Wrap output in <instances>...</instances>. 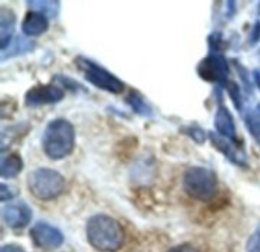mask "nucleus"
<instances>
[{
    "label": "nucleus",
    "instance_id": "1",
    "mask_svg": "<svg viewBox=\"0 0 260 252\" xmlns=\"http://www.w3.org/2000/svg\"><path fill=\"white\" fill-rule=\"evenodd\" d=\"M88 243L101 252L119 251L125 243L122 225L108 214H93L85 225Z\"/></svg>",
    "mask_w": 260,
    "mask_h": 252
},
{
    "label": "nucleus",
    "instance_id": "2",
    "mask_svg": "<svg viewBox=\"0 0 260 252\" xmlns=\"http://www.w3.org/2000/svg\"><path fill=\"white\" fill-rule=\"evenodd\" d=\"M76 131L75 126L62 117L50 120L43 132L41 146L47 158L53 161L64 160L75 149Z\"/></svg>",
    "mask_w": 260,
    "mask_h": 252
},
{
    "label": "nucleus",
    "instance_id": "3",
    "mask_svg": "<svg viewBox=\"0 0 260 252\" xmlns=\"http://www.w3.org/2000/svg\"><path fill=\"white\" fill-rule=\"evenodd\" d=\"M181 183L186 195L201 202H210L218 193L216 173L207 167H201V166L189 167L184 172Z\"/></svg>",
    "mask_w": 260,
    "mask_h": 252
},
{
    "label": "nucleus",
    "instance_id": "4",
    "mask_svg": "<svg viewBox=\"0 0 260 252\" xmlns=\"http://www.w3.org/2000/svg\"><path fill=\"white\" fill-rule=\"evenodd\" d=\"M27 190L40 201H53L66 190V179L53 169L37 167L27 175Z\"/></svg>",
    "mask_w": 260,
    "mask_h": 252
},
{
    "label": "nucleus",
    "instance_id": "5",
    "mask_svg": "<svg viewBox=\"0 0 260 252\" xmlns=\"http://www.w3.org/2000/svg\"><path fill=\"white\" fill-rule=\"evenodd\" d=\"M75 65L82 73L84 79L96 88L111 94H122L125 91V84L96 61L79 55L75 59Z\"/></svg>",
    "mask_w": 260,
    "mask_h": 252
},
{
    "label": "nucleus",
    "instance_id": "6",
    "mask_svg": "<svg viewBox=\"0 0 260 252\" xmlns=\"http://www.w3.org/2000/svg\"><path fill=\"white\" fill-rule=\"evenodd\" d=\"M198 76L210 84H216L221 88H227L230 79V64L224 53L210 52L197 65Z\"/></svg>",
    "mask_w": 260,
    "mask_h": 252
},
{
    "label": "nucleus",
    "instance_id": "7",
    "mask_svg": "<svg viewBox=\"0 0 260 252\" xmlns=\"http://www.w3.org/2000/svg\"><path fill=\"white\" fill-rule=\"evenodd\" d=\"M64 88L56 84H41L34 85L29 88L24 94V105L29 108L44 106V105H53L64 99Z\"/></svg>",
    "mask_w": 260,
    "mask_h": 252
},
{
    "label": "nucleus",
    "instance_id": "8",
    "mask_svg": "<svg viewBox=\"0 0 260 252\" xmlns=\"http://www.w3.org/2000/svg\"><path fill=\"white\" fill-rule=\"evenodd\" d=\"M29 234L32 242L41 249H56L64 243V234L47 222H37Z\"/></svg>",
    "mask_w": 260,
    "mask_h": 252
},
{
    "label": "nucleus",
    "instance_id": "9",
    "mask_svg": "<svg viewBox=\"0 0 260 252\" xmlns=\"http://www.w3.org/2000/svg\"><path fill=\"white\" fill-rule=\"evenodd\" d=\"M209 138L213 148L218 152H221L230 163H233L238 167H248V157L242 148V143H233L218 135L216 132H209Z\"/></svg>",
    "mask_w": 260,
    "mask_h": 252
},
{
    "label": "nucleus",
    "instance_id": "10",
    "mask_svg": "<svg viewBox=\"0 0 260 252\" xmlns=\"http://www.w3.org/2000/svg\"><path fill=\"white\" fill-rule=\"evenodd\" d=\"M2 219L6 227L12 230H21L30 224L32 210L23 201L9 202V204H5L2 208Z\"/></svg>",
    "mask_w": 260,
    "mask_h": 252
},
{
    "label": "nucleus",
    "instance_id": "11",
    "mask_svg": "<svg viewBox=\"0 0 260 252\" xmlns=\"http://www.w3.org/2000/svg\"><path fill=\"white\" fill-rule=\"evenodd\" d=\"M215 129L216 134L233 141V143H241L238 140V131H236V122L232 114V111L225 106V103L221 100L218 102L216 113H215Z\"/></svg>",
    "mask_w": 260,
    "mask_h": 252
},
{
    "label": "nucleus",
    "instance_id": "12",
    "mask_svg": "<svg viewBox=\"0 0 260 252\" xmlns=\"http://www.w3.org/2000/svg\"><path fill=\"white\" fill-rule=\"evenodd\" d=\"M47 29H49V18H46L44 15L35 11H29L21 21V30L24 37H30V38L40 37Z\"/></svg>",
    "mask_w": 260,
    "mask_h": 252
},
{
    "label": "nucleus",
    "instance_id": "13",
    "mask_svg": "<svg viewBox=\"0 0 260 252\" xmlns=\"http://www.w3.org/2000/svg\"><path fill=\"white\" fill-rule=\"evenodd\" d=\"M14 29H15V14L6 8H0V49L5 50L11 41L14 40Z\"/></svg>",
    "mask_w": 260,
    "mask_h": 252
},
{
    "label": "nucleus",
    "instance_id": "14",
    "mask_svg": "<svg viewBox=\"0 0 260 252\" xmlns=\"http://www.w3.org/2000/svg\"><path fill=\"white\" fill-rule=\"evenodd\" d=\"M23 170V160L18 154L12 152V154H8V155H3L2 157V161H0V176L3 179H11V178H15L21 173Z\"/></svg>",
    "mask_w": 260,
    "mask_h": 252
},
{
    "label": "nucleus",
    "instance_id": "15",
    "mask_svg": "<svg viewBox=\"0 0 260 252\" xmlns=\"http://www.w3.org/2000/svg\"><path fill=\"white\" fill-rule=\"evenodd\" d=\"M35 49V43L32 40H27L24 37H17L11 41V44L2 50V61H6L9 58H15L18 55L29 53Z\"/></svg>",
    "mask_w": 260,
    "mask_h": 252
},
{
    "label": "nucleus",
    "instance_id": "16",
    "mask_svg": "<svg viewBox=\"0 0 260 252\" xmlns=\"http://www.w3.org/2000/svg\"><path fill=\"white\" fill-rule=\"evenodd\" d=\"M26 5L30 8V11H35L46 18H56L61 9V3L56 0H27Z\"/></svg>",
    "mask_w": 260,
    "mask_h": 252
},
{
    "label": "nucleus",
    "instance_id": "17",
    "mask_svg": "<svg viewBox=\"0 0 260 252\" xmlns=\"http://www.w3.org/2000/svg\"><path fill=\"white\" fill-rule=\"evenodd\" d=\"M125 102L129 105V108L142 117H151L152 116V108L151 105L146 102V99L136 90H131L128 93V96L125 97Z\"/></svg>",
    "mask_w": 260,
    "mask_h": 252
},
{
    "label": "nucleus",
    "instance_id": "18",
    "mask_svg": "<svg viewBox=\"0 0 260 252\" xmlns=\"http://www.w3.org/2000/svg\"><path fill=\"white\" fill-rule=\"evenodd\" d=\"M244 119H245V125L250 134L257 143H260V103H257L254 108L245 111Z\"/></svg>",
    "mask_w": 260,
    "mask_h": 252
},
{
    "label": "nucleus",
    "instance_id": "19",
    "mask_svg": "<svg viewBox=\"0 0 260 252\" xmlns=\"http://www.w3.org/2000/svg\"><path fill=\"white\" fill-rule=\"evenodd\" d=\"M181 132H184L187 137H190L195 143H198V145H203L206 140H207V132L200 126V125H197V123H190V125H187V126H183L181 128Z\"/></svg>",
    "mask_w": 260,
    "mask_h": 252
},
{
    "label": "nucleus",
    "instance_id": "20",
    "mask_svg": "<svg viewBox=\"0 0 260 252\" xmlns=\"http://www.w3.org/2000/svg\"><path fill=\"white\" fill-rule=\"evenodd\" d=\"M227 90H229V96H230L232 102L235 103L236 110H238L239 113L244 114V110H242V105H244V94H242L241 87H239L235 81H230L229 85H227Z\"/></svg>",
    "mask_w": 260,
    "mask_h": 252
},
{
    "label": "nucleus",
    "instance_id": "21",
    "mask_svg": "<svg viewBox=\"0 0 260 252\" xmlns=\"http://www.w3.org/2000/svg\"><path fill=\"white\" fill-rule=\"evenodd\" d=\"M209 41V46H210V52H216V53H222L224 49H227V41L224 40V35L222 32H212L207 38Z\"/></svg>",
    "mask_w": 260,
    "mask_h": 252
},
{
    "label": "nucleus",
    "instance_id": "22",
    "mask_svg": "<svg viewBox=\"0 0 260 252\" xmlns=\"http://www.w3.org/2000/svg\"><path fill=\"white\" fill-rule=\"evenodd\" d=\"M233 64H235V67H236V70H238V73H239V78H241L242 82H244L245 91H247L248 94H251V85H253V82H251V79H250V75H248L247 68H245L239 61H233Z\"/></svg>",
    "mask_w": 260,
    "mask_h": 252
},
{
    "label": "nucleus",
    "instance_id": "23",
    "mask_svg": "<svg viewBox=\"0 0 260 252\" xmlns=\"http://www.w3.org/2000/svg\"><path fill=\"white\" fill-rule=\"evenodd\" d=\"M17 195H18V190H17V189L9 187L8 184L2 183V186H0V201H2V202L12 201Z\"/></svg>",
    "mask_w": 260,
    "mask_h": 252
},
{
    "label": "nucleus",
    "instance_id": "24",
    "mask_svg": "<svg viewBox=\"0 0 260 252\" xmlns=\"http://www.w3.org/2000/svg\"><path fill=\"white\" fill-rule=\"evenodd\" d=\"M247 252H260V225L251 234L247 243Z\"/></svg>",
    "mask_w": 260,
    "mask_h": 252
},
{
    "label": "nucleus",
    "instance_id": "25",
    "mask_svg": "<svg viewBox=\"0 0 260 252\" xmlns=\"http://www.w3.org/2000/svg\"><path fill=\"white\" fill-rule=\"evenodd\" d=\"M55 79H59V84L62 85V88L66 90H70V91H76V90H81L82 87L78 84V82H75V81H72L70 78H67V76H55Z\"/></svg>",
    "mask_w": 260,
    "mask_h": 252
},
{
    "label": "nucleus",
    "instance_id": "26",
    "mask_svg": "<svg viewBox=\"0 0 260 252\" xmlns=\"http://www.w3.org/2000/svg\"><path fill=\"white\" fill-rule=\"evenodd\" d=\"M260 41V20H256L251 30H250V35H248V44L250 46H254Z\"/></svg>",
    "mask_w": 260,
    "mask_h": 252
},
{
    "label": "nucleus",
    "instance_id": "27",
    "mask_svg": "<svg viewBox=\"0 0 260 252\" xmlns=\"http://www.w3.org/2000/svg\"><path fill=\"white\" fill-rule=\"evenodd\" d=\"M168 252H200L193 245L189 243H183V245H177L174 248H171Z\"/></svg>",
    "mask_w": 260,
    "mask_h": 252
},
{
    "label": "nucleus",
    "instance_id": "28",
    "mask_svg": "<svg viewBox=\"0 0 260 252\" xmlns=\"http://www.w3.org/2000/svg\"><path fill=\"white\" fill-rule=\"evenodd\" d=\"M227 9H225V18L232 20L236 14V2H227Z\"/></svg>",
    "mask_w": 260,
    "mask_h": 252
},
{
    "label": "nucleus",
    "instance_id": "29",
    "mask_svg": "<svg viewBox=\"0 0 260 252\" xmlns=\"http://www.w3.org/2000/svg\"><path fill=\"white\" fill-rule=\"evenodd\" d=\"M0 252H24L20 246H17V245H5V246H2V249Z\"/></svg>",
    "mask_w": 260,
    "mask_h": 252
},
{
    "label": "nucleus",
    "instance_id": "30",
    "mask_svg": "<svg viewBox=\"0 0 260 252\" xmlns=\"http://www.w3.org/2000/svg\"><path fill=\"white\" fill-rule=\"evenodd\" d=\"M253 84L260 90V68H256L253 71Z\"/></svg>",
    "mask_w": 260,
    "mask_h": 252
},
{
    "label": "nucleus",
    "instance_id": "31",
    "mask_svg": "<svg viewBox=\"0 0 260 252\" xmlns=\"http://www.w3.org/2000/svg\"><path fill=\"white\" fill-rule=\"evenodd\" d=\"M257 14H259V15H260V2H259V3H257Z\"/></svg>",
    "mask_w": 260,
    "mask_h": 252
}]
</instances>
